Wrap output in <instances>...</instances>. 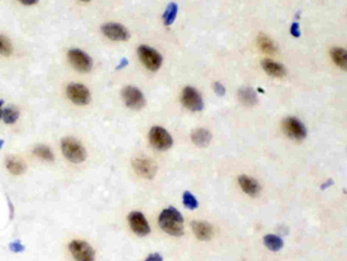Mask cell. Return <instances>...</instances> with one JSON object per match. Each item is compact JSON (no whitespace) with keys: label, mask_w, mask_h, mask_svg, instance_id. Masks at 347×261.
I'll return each instance as SVG.
<instances>
[{"label":"cell","mask_w":347,"mask_h":261,"mask_svg":"<svg viewBox=\"0 0 347 261\" xmlns=\"http://www.w3.org/2000/svg\"><path fill=\"white\" fill-rule=\"evenodd\" d=\"M159 226L167 234L180 237L183 235V217L174 207L164 209L159 215Z\"/></svg>","instance_id":"obj_1"},{"label":"cell","mask_w":347,"mask_h":261,"mask_svg":"<svg viewBox=\"0 0 347 261\" xmlns=\"http://www.w3.org/2000/svg\"><path fill=\"white\" fill-rule=\"evenodd\" d=\"M61 150L63 155L73 163L84 162L87 158L85 147L78 140L71 137L61 140Z\"/></svg>","instance_id":"obj_2"},{"label":"cell","mask_w":347,"mask_h":261,"mask_svg":"<svg viewBox=\"0 0 347 261\" xmlns=\"http://www.w3.org/2000/svg\"><path fill=\"white\" fill-rule=\"evenodd\" d=\"M137 54L142 63L151 72H157L162 66V56L154 48L142 45L137 48Z\"/></svg>","instance_id":"obj_3"},{"label":"cell","mask_w":347,"mask_h":261,"mask_svg":"<svg viewBox=\"0 0 347 261\" xmlns=\"http://www.w3.org/2000/svg\"><path fill=\"white\" fill-rule=\"evenodd\" d=\"M67 58L71 64L81 73H89L93 68L92 58L79 48H72L67 52Z\"/></svg>","instance_id":"obj_4"},{"label":"cell","mask_w":347,"mask_h":261,"mask_svg":"<svg viewBox=\"0 0 347 261\" xmlns=\"http://www.w3.org/2000/svg\"><path fill=\"white\" fill-rule=\"evenodd\" d=\"M68 99L77 105H87L91 102V93L89 89L80 83H71L66 87Z\"/></svg>","instance_id":"obj_5"},{"label":"cell","mask_w":347,"mask_h":261,"mask_svg":"<svg viewBox=\"0 0 347 261\" xmlns=\"http://www.w3.org/2000/svg\"><path fill=\"white\" fill-rule=\"evenodd\" d=\"M68 250L76 261H95V250L85 241H72L68 245Z\"/></svg>","instance_id":"obj_6"},{"label":"cell","mask_w":347,"mask_h":261,"mask_svg":"<svg viewBox=\"0 0 347 261\" xmlns=\"http://www.w3.org/2000/svg\"><path fill=\"white\" fill-rule=\"evenodd\" d=\"M149 139L152 146L160 151L169 149L173 144L171 135L162 127L152 128L149 133Z\"/></svg>","instance_id":"obj_7"},{"label":"cell","mask_w":347,"mask_h":261,"mask_svg":"<svg viewBox=\"0 0 347 261\" xmlns=\"http://www.w3.org/2000/svg\"><path fill=\"white\" fill-rule=\"evenodd\" d=\"M122 98H123L125 105L128 108H131L134 111L142 110L146 104L144 94L141 92L140 89L133 86H127L123 88Z\"/></svg>","instance_id":"obj_8"},{"label":"cell","mask_w":347,"mask_h":261,"mask_svg":"<svg viewBox=\"0 0 347 261\" xmlns=\"http://www.w3.org/2000/svg\"><path fill=\"white\" fill-rule=\"evenodd\" d=\"M181 103L191 112H201L204 108V101L201 94L193 87H186L181 93Z\"/></svg>","instance_id":"obj_9"},{"label":"cell","mask_w":347,"mask_h":261,"mask_svg":"<svg viewBox=\"0 0 347 261\" xmlns=\"http://www.w3.org/2000/svg\"><path fill=\"white\" fill-rule=\"evenodd\" d=\"M132 166L137 175L149 180H152L157 171L156 164L151 159L146 157L134 158L132 160Z\"/></svg>","instance_id":"obj_10"},{"label":"cell","mask_w":347,"mask_h":261,"mask_svg":"<svg viewBox=\"0 0 347 261\" xmlns=\"http://www.w3.org/2000/svg\"><path fill=\"white\" fill-rule=\"evenodd\" d=\"M101 32L105 37L112 41H126L129 39V33L126 28L117 23H107L101 27Z\"/></svg>","instance_id":"obj_11"},{"label":"cell","mask_w":347,"mask_h":261,"mask_svg":"<svg viewBox=\"0 0 347 261\" xmlns=\"http://www.w3.org/2000/svg\"><path fill=\"white\" fill-rule=\"evenodd\" d=\"M128 223L129 226L134 234L141 237H145L150 234L151 229L150 226L144 216L143 213L140 211H133L128 215Z\"/></svg>","instance_id":"obj_12"},{"label":"cell","mask_w":347,"mask_h":261,"mask_svg":"<svg viewBox=\"0 0 347 261\" xmlns=\"http://www.w3.org/2000/svg\"><path fill=\"white\" fill-rule=\"evenodd\" d=\"M283 129L288 137L295 140H304L307 137L305 125L296 118H286L283 122Z\"/></svg>","instance_id":"obj_13"},{"label":"cell","mask_w":347,"mask_h":261,"mask_svg":"<svg viewBox=\"0 0 347 261\" xmlns=\"http://www.w3.org/2000/svg\"><path fill=\"white\" fill-rule=\"evenodd\" d=\"M191 226L196 237L201 241H209L214 236L213 227L206 222H193Z\"/></svg>","instance_id":"obj_14"},{"label":"cell","mask_w":347,"mask_h":261,"mask_svg":"<svg viewBox=\"0 0 347 261\" xmlns=\"http://www.w3.org/2000/svg\"><path fill=\"white\" fill-rule=\"evenodd\" d=\"M238 184L243 190L244 193H246L249 196H257L261 192V186L260 184L252 178L247 176H239L238 177Z\"/></svg>","instance_id":"obj_15"},{"label":"cell","mask_w":347,"mask_h":261,"mask_svg":"<svg viewBox=\"0 0 347 261\" xmlns=\"http://www.w3.org/2000/svg\"><path fill=\"white\" fill-rule=\"evenodd\" d=\"M262 68L266 74L273 78H282L286 74V70L282 64L271 59H264L262 61Z\"/></svg>","instance_id":"obj_16"},{"label":"cell","mask_w":347,"mask_h":261,"mask_svg":"<svg viewBox=\"0 0 347 261\" xmlns=\"http://www.w3.org/2000/svg\"><path fill=\"white\" fill-rule=\"evenodd\" d=\"M238 99L245 106H253L258 103V97L252 88L243 87L238 91Z\"/></svg>","instance_id":"obj_17"},{"label":"cell","mask_w":347,"mask_h":261,"mask_svg":"<svg viewBox=\"0 0 347 261\" xmlns=\"http://www.w3.org/2000/svg\"><path fill=\"white\" fill-rule=\"evenodd\" d=\"M212 140V134L205 129H198L192 134V141L198 147H207Z\"/></svg>","instance_id":"obj_18"},{"label":"cell","mask_w":347,"mask_h":261,"mask_svg":"<svg viewBox=\"0 0 347 261\" xmlns=\"http://www.w3.org/2000/svg\"><path fill=\"white\" fill-rule=\"evenodd\" d=\"M5 165H6L7 170L10 173L15 175V176L21 175L26 169V165L24 164V162L18 157H15L13 155L6 157Z\"/></svg>","instance_id":"obj_19"},{"label":"cell","mask_w":347,"mask_h":261,"mask_svg":"<svg viewBox=\"0 0 347 261\" xmlns=\"http://www.w3.org/2000/svg\"><path fill=\"white\" fill-rule=\"evenodd\" d=\"M258 45L260 49L267 54H275L277 51V47L274 41L269 36L264 34H261L258 37Z\"/></svg>","instance_id":"obj_20"},{"label":"cell","mask_w":347,"mask_h":261,"mask_svg":"<svg viewBox=\"0 0 347 261\" xmlns=\"http://www.w3.org/2000/svg\"><path fill=\"white\" fill-rule=\"evenodd\" d=\"M331 57L335 64L342 69L343 71L347 70V53L343 48L334 47L331 49Z\"/></svg>","instance_id":"obj_21"},{"label":"cell","mask_w":347,"mask_h":261,"mask_svg":"<svg viewBox=\"0 0 347 261\" xmlns=\"http://www.w3.org/2000/svg\"><path fill=\"white\" fill-rule=\"evenodd\" d=\"M19 118V112L14 105L2 110V120L6 125H13Z\"/></svg>","instance_id":"obj_22"},{"label":"cell","mask_w":347,"mask_h":261,"mask_svg":"<svg viewBox=\"0 0 347 261\" xmlns=\"http://www.w3.org/2000/svg\"><path fill=\"white\" fill-rule=\"evenodd\" d=\"M33 153L40 159L48 161V162H53L54 161V154L52 152V150L45 146V145H39L36 146L33 150Z\"/></svg>","instance_id":"obj_23"},{"label":"cell","mask_w":347,"mask_h":261,"mask_svg":"<svg viewBox=\"0 0 347 261\" xmlns=\"http://www.w3.org/2000/svg\"><path fill=\"white\" fill-rule=\"evenodd\" d=\"M264 243L266 245V247L273 251V252H277L279 250L282 249L283 247V241L281 238H279L278 236L275 235H267L264 238Z\"/></svg>","instance_id":"obj_24"},{"label":"cell","mask_w":347,"mask_h":261,"mask_svg":"<svg viewBox=\"0 0 347 261\" xmlns=\"http://www.w3.org/2000/svg\"><path fill=\"white\" fill-rule=\"evenodd\" d=\"M177 11H178V5L176 3L171 2L170 4H168L163 14V21L166 26H170L174 23L176 15H177Z\"/></svg>","instance_id":"obj_25"},{"label":"cell","mask_w":347,"mask_h":261,"mask_svg":"<svg viewBox=\"0 0 347 261\" xmlns=\"http://www.w3.org/2000/svg\"><path fill=\"white\" fill-rule=\"evenodd\" d=\"M13 53L11 41L4 35H0V55L10 56Z\"/></svg>","instance_id":"obj_26"},{"label":"cell","mask_w":347,"mask_h":261,"mask_svg":"<svg viewBox=\"0 0 347 261\" xmlns=\"http://www.w3.org/2000/svg\"><path fill=\"white\" fill-rule=\"evenodd\" d=\"M183 204L187 208L191 209V210H194L196 208H198L199 206V202L198 200L196 199V197L189 191H186L183 193Z\"/></svg>","instance_id":"obj_27"},{"label":"cell","mask_w":347,"mask_h":261,"mask_svg":"<svg viewBox=\"0 0 347 261\" xmlns=\"http://www.w3.org/2000/svg\"><path fill=\"white\" fill-rule=\"evenodd\" d=\"M9 249L14 252V253H20L22 251H25V246L21 244V242L19 240H15L13 242H11L9 245H8Z\"/></svg>","instance_id":"obj_28"},{"label":"cell","mask_w":347,"mask_h":261,"mask_svg":"<svg viewBox=\"0 0 347 261\" xmlns=\"http://www.w3.org/2000/svg\"><path fill=\"white\" fill-rule=\"evenodd\" d=\"M213 89H214V91H215V93L217 94V95H219V96H223V95H225V93H226V89H225V87L221 84V83H219V82H216V83H214V85H213Z\"/></svg>","instance_id":"obj_29"},{"label":"cell","mask_w":347,"mask_h":261,"mask_svg":"<svg viewBox=\"0 0 347 261\" xmlns=\"http://www.w3.org/2000/svg\"><path fill=\"white\" fill-rule=\"evenodd\" d=\"M290 33L295 38H298L300 36V29H299V25L297 23L292 24V26L290 28Z\"/></svg>","instance_id":"obj_30"},{"label":"cell","mask_w":347,"mask_h":261,"mask_svg":"<svg viewBox=\"0 0 347 261\" xmlns=\"http://www.w3.org/2000/svg\"><path fill=\"white\" fill-rule=\"evenodd\" d=\"M145 261H163V257L158 253H154L149 255Z\"/></svg>","instance_id":"obj_31"},{"label":"cell","mask_w":347,"mask_h":261,"mask_svg":"<svg viewBox=\"0 0 347 261\" xmlns=\"http://www.w3.org/2000/svg\"><path fill=\"white\" fill-rule=\"evenodd\" d=\"M17 1L20 2L24 5H27V6L35 5V4H37L39 2V0H17Z\"/></svg>","instance_id":"obj_32"},{"label":"cell","mask_w":347,"mask_h":261,"mask_svg":"<svg viewBox=\"0 0 347 261\" xmlns=\"http://www.w3.org/2000/svg\"><path fill=\"white\" fill-rule=\"evenodd\" d=\"M127 63H128V61L126 60V59H123L122 61H121V63L119 64L120 67H118V69H121V68H124L125 66H127Z\"/></svg>","instance_id":"obj_33"},{"label":"cell","mask_w":347,"mask_h":261,"mask_svg":"<svg viewBox=\"0 0 347 261\" xmlns=\"http://www.w3.org/2000/svg\"><path fill=\"white\" fill-rule=\"evenodd\" d=\"M332 183H333V182H332L331 180H329V181H328V182H327L325 185H323V186H322V190H323V189H326V187H329V186H330Z\"/></svg>","instance_id":"obj_34"},{"label":"cell","mask_w":347,"mask_h":261,"mask_svg":"<svg viewBox=\"0 0 347 261\" xmlns=\"http://www.w3.org/2000/svg\"><path fill=\"white\" fill-rule=\"evenodd\" d=\"M4 101L3 100H0V120L2 119V105H3Z\"/></svg>","instance_id":"obj_35"},{"label":"cell","mask_w":347,"mask_h":261,"mask_svg":"<svg viewBox=\"0 0 347 261\" xmlns=\"http://www.w3.org/2000/svg\"><path fill=\"white\" fill-rule=\"evenodd\" d=\"M3 144H4V141L3 140H0V149L2 148V146H3Z\"/></svg>","instance_id":"obj_36"},{"label":"cell","mask_w":347,"mask_h":261,"mask_svg":"<svg viewBox=\"0 0 347 261\" xmlns=\"http://www.w3.org/2000/svg\"><path fill=\"white\" fill-rule=\"evenodd\" d=\"M81 1H83V2H89V1H91V0H81Z\"/></svg>","instance_id":"obj_37"}]
</instances>
